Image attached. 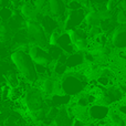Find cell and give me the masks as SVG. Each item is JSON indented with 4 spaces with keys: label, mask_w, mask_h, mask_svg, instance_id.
<instances>
[{
    "label": "cell",
    "mask_w": 126,
    "mask_h": 126,
    "mask_svg": "<svg viewBox=\"0 0 126 126\" xmlns=\"http://www.w3.org/2000/svg\"><path fill=\"white\" fill-rule=\"evenodd\" d=\"M24 2H26V0H10V8H12L13 10L20 9Z\"/></svg>",
    "instance_id": "28"
},
{
    "label": "cell",
    "mask_w": 126,
    "mask_h": 126,
    "mask_svg": "<svg viewBox=\"0 0 126 126\" xmlns=\"http://www.w3.org/2000/svg\"><path fill=\"white\" fill-rule=\"evenodd\" d=\"M26 31L29 38V42L32 43V46L41 47L43 49L49 48L48 35L38 21H27Z\"/></svg>",
    "instance_id": "4"
},
{
    "label": "cell",
    "mask_w": 126,
    "mask_h": 126,
    "mask_svg": "<svg viewBox=\"0 0 126 126\" xmlns=\"http://www.w3.org/2000/svg\"><path fill=\"white\" fill-rule=\"evenodd\" d=\"M10 7V0H0V8L1 7Z\"/></svg>",
    "instance_id": "35"
},
{
    "label": "cell",
    "mask_w": 126,
    "mask_h": 126,
    "mask_svg": "<svg viewBox=\"0 0 126 126\" xmlns=\"http://www.w3.org/2000/svg\"><path fill=\"white\" fill-rule=\"evenodd\" d=\"M39 10H43V8L46 6H48V0H30Z\"/></svg>",
    "instance_id": "27"
},
{
    "label": "cell",
    "mask_w": 126,
    "mask_h": 126,
    "mask_svg": "<svg viewBox=\"0 0 126 126\" xmlns=\"http://www.w3.org/2000/svg\"><path fill=\"white\" fill-rule=\"evenodd\" d=\"M84 23L91 28V27H100L102 23V18L98 11H90L86 13L84 19Z\"/></svg>",
    "instance_id": "17"
},
{
    "label": "cell",
    "mask_w": 126,
    "mask_h": 126,
    "mask_svg": "<svg viewBox=\"0 0 126 126\" xmlns=\"http://www.w3.org/2000/svg\"><path fill=\"white\" fill-rule=\"evenodd\" d=\"M47 50H48L49 54L51 55V58H52L53 62H57L58 60H59V58L64 53L62 51V49L59 48L58 46H49V48L47 49Z\"/></svg>",
    "instance_id": "21"
},
{
    "label": "cell",
    "mask_w": 126,
    "mask_h": 126,
    "mask_svg": "<svg viewBox=\"0 0 126 126\" xmlns=\"http://www.w3.org/2000/svg\"><path fill=\"white\" fill-rule=\"evenodd\" d=\"M21 102L23 104L26 111L29 112V113H34V112L47 106L46 95L35 85H31L29 89L26 90Z\"/></svg>",
    "instance_id": "3"
},
{
    "label": "cell",
    "mask_w": 126,
    "mask_h": 126,
    "mask_svg": "<svg viewBox=\"0 0 126 126\" xmlns=\"http://www.w3.org/2000/svg\"><path fill=\"white\" fill-rule=\"evenodd\" d=\"M73 46L78 51H84L89 47V42H87V39H80L74 42Z\"/></svg>",
    "instance_id": "22"
},
{
    "label": "cell",
    "mask_w": 126,
    "mask_h": 126,
    "mask_svg": "<svg viewBox=\"0 0 126 126\" xmlns=\"http://www.w3.org/2000/svg\"><path fill=\"white\" fill-rule=\"evenodd\" d=\"M26 90L22 86H17V87H12L10 89V93H9V100L11 102H17V101H21L22 97L24 95Z\"/></svg>",
    "instance_id": "19"
},
{
    "label": "cell",
    "mask_w": 126,
    "mask_h": 126,
    "mask_svg": "<svg viewBox=\"0 0 126 126\" xmlns=\"http://www.w3.org/2000/svg\"><path fill=\"white\" fill-rule=\"evenodd\" d=\"M101 32H102L101 27H91L90 31H89V34L90 35H98V34H101Z\"/></svg>",
    "instance_id": "30"
},
{
    "label": "cell",
    "mask_w": 126,
    "mask_h": 126,
    "mask_svg": "<svg viewBox=\"0 0 126 126\" xmlns=\"http://www.w3.org/2000/svg\"><path fill=\"white\" fill-rule=\"evenodd\" d=\"M74 121V115L72 114L71 111L67 110L66 106L60 107L59 113L57 117L54 118L52 125L53 126H72Z\"/></svg>",
    "instance_id": "10"
},
{
    "label": "cell",
    "mask_w": 126,
    "mask_h": 126,
    "mask_svg": "<svg viewBox=\"0 0 126 126\" xmlns=\"http://www.w3.org/2000/svg\"><path fill=\"white\" fill-rule=\"evenodd\" d=\"M8 57V44L0 42V60H4Z\"/></svg>",
    "instance_id": "26"
},
{
    "label": "cell",
    "mask_w": 126,
    "mask_h": 126,
    "mask_svg": "<svg viewBox=\"0 0 126 126\" xmlns=\"http://www.w3.org/2000/svg\"><path fill=\"white\" fill-rule=\"evenodd\" d=\"M39 23L42 26V28L44 29L47 34H51L52 32H54L55 30H58L59 28V22L57 21L53 16H51L50 13H43L41 16L39 20Z\"/></svg>",
    "instance_id": "11"
},
{
    "label": "cell",
    "mask_w": 126,
    "mask_h": 126,
    "mask_svg": "<svg viewBox=\"0 0 126 126\" xmlns=\"http://www.w3.org/2000/svg\"><path fill=\"white\" fill-rule=\"evenodd\" d=\"M60 35H61V32L59 30H55L54 32H52L50 34V38H49V44L50 46H57V42L59 40Z\"/></svg>",
    "instance_id": "23"
},
{
    "label": "cell",
    "mask_w": 126,
    "mask_h": 126,
    "mask_svg": "<svg viewBox=\"0 0 126 126\" xmlns=\"http://www.w3.org/2000/svg\"><path fill=\"white\" fill-rule=\"evenodd\" d=\"M48 13L53 16L54 18H60L65 16V6L63 0H48Z\"/></svg>",
    "instance_id": "12"
},
{
    "label": "cell",
    "mask_w": 126,
    "mask_h": 126,
    "mask_svg": "<svg viewBox=\"0 0 126 126\" xmlns=\"http://www.w3.org/2000/svg\"><path fill=\"white\" fill-rule=\"evenodd\" d=\"M117 22L121 24L126 23V15L124 11H120V12L117 13Z\"/></svg>",
    "instance_id": "31"
},
{
    "label": "cell",
    "mask_w": 126,
    "mask_h": 126,
    "mask_svg": "<svg viewBox=\"0 0 126 126\" xmlns=\"http://www.w3.org/2000/svg\"><path fill=\"white\" fill-rule=\"evenodd\" d=\"M7 26H8L9 30H12L15 32L20 30H23L26 29L27 26V20L22 17V15H19L18 12L15 11V15L11 17V19L7 22Z\"/></svg>",
    "instance_id": "14"
},
{
    "label": "cell",
    "mask_w": 126,
    "mask_h": 126,
    "mask_svg": "<svg viewBox=\"0 0 126 126\" xmlns=\"http://www.w3.org/2000/svg\"><path fill=\"white\" fill-rule=\"evenodd\" d=\"M57 46L62 49L63 52L67 53L69 55L74 53V46H73V43H72L71 38H70L67 32L61 33V35L59 37V40H58V42H57Z\"/></svg>",
    "instance_id": "15"
},
{
    "label": "cell",
    "mask_w": 126,
    "mask_h": 126,
    "mask_svg": "<svg viewBox=\"0 0 126 126\" xmlns=\"http://www.w3.org/2000/svg\"><path fill=\"white\" fill-rule=\"evenodd\" d=\"M111 126H112V125H111Z\"/></svg>",
    "instance_id": "39"
},
{
    "label": "cell",
    "mask_w": 126,
    "mask_h": 126,
    "mask_svg": "<svg viewBox=\"0 0 126 126\" xmlns=\"http://www.w3.org/2000/svg\"><path fill=\"white\" fill-rule=\"evenodd\" d=\"M115 0H109L107 1V3H106V10L107 11H111V10H113L114 9V7H115Z\"/></svg>",
    "instance_id": "32"
},
{
    "label": "cell",
    "mask_w": 126,
    "mask_h": 126,
    "mask_svg": "<svg viewBox=\"0 0 126 126\" xmlns=\"http://www.w3.org/2000/svg\"><path fill=\"white\" fill-rule=\"evenodd\" d=\"M10 59L12 61V64L24 80L30 82L32 85H34L39 81L40 78L35 70V64L28 52L23 50H13L10 54Z\"/></svg>",
    "instance_id": "1"
},
{
    "label": "cell",
    "mask_w": 126,
    "mask_h": 126,
    "mask_svg": "<svg viewBox=\"0 0 126 126\" xmlns=\"http://www.w3.org/2000/svg\"><path fill=\"white\" fill-rule=\"evenodd\" d=\"M28 53L31 57L32 61L34 62V64L44 65V66H51V65L54 63L52 58H51V55L49 54L48 50L41 48V47L31 46L30 48H29Z\"/></svg>",
    "instance_id": "5"
},
{
    "label": "cell",
    "mask_w": 126,
    "mask_h": 126,
    "mask_svg": "<svg viewBox=\"0 0 126 126\" xmlns=\"http://www.w3.org/2000/svg\"><path fill=\"white\" fill-rule=\"evenodd\" d=\"M112 43L116 48H126V26H121L115 29L112 34Z\"/></svg>",
    "instance_id": "13"
},
{
    "label": "cell",
    "mask_w": 126,
    "mask_h": 126,
    "mask_svg": "<svg viewBox=\"0 0 126 126\" xmlns=\"http://www.w3.org/2000/svg\"><path fill=\"white\" fill-rule=\"evenodd\" d=\"M26 1H29V0H26Z\"/></svg>",
    "instance_id": "38"
},
{
    "label": "cell",
    "mask_w": 126,
    "mask_h": 126,
    "mask_svg": "<svg viewBox=\"0 0 126 126\" xmlns=\"http://www.w3.org/2000/svg\"><path fill=\"white\" fill-rule=\"evenodd\" d=\"M97 83L101 86H105L107 87L109 85H111V78L110 76H105V75H101L97 79Z\"/></svg>",
    "instance_id": "25"
},
{
    "label": "cell",
    "mask_w": 126,
    "mask_h": 126,
    "mask_svg": "<svg viewBox=\"0 0 126 126\" xmlns=\"http://www.w3.org/2000/svg\"><path fill=\"white\" fill-rule=\"evenodd\" d=\"M85 16L86 15H85L83 8L78 9V10H70V12L66 15L65 20H64L65 30L70 31V30H74V29L81 27V24L84 22Z\"/></svg>",
    "instance_id": "7"
},
{
    "label": "cell",
    "mask_w": 126,
    "mask_h": 126,
    "mask_svg": "<svg viewBox=\"0 0 126 126\" xmlns=\"http://www.w3.org/2000/svg\"><path fill=\"white\" fill-rule=\"evenodd\" d=\"M117 111L120 112V113L122 114V115L126 118V104H121V105H118Z\"/></svg>",
    "instance_id": "33"
},
{
    "label": "cell",
    "mask_w": 126,
    "mask_h": 126,
    "mask_svg": "<svg viewBox=\"0 0 126 126\" xmlns=\"http://www.w3.org/2000/svg\"><path fill=\"white\" fill-rule=\"evenodd\" d=\"M110 107L106 105H102V104H93L89 107V114H90V120L91 122L97 123L100 121L106 120L109 118L110 115Z\"/></svg>",
    "instance_id": "8"
},
{
    "label": "cell",
    "mask_w": 126,
    "mask_h": 126,
    "mask_svg": "<svg viewBox=\"0 0 126 126\" xmlns=\"http://www.w3.org/2000/svg\"><path fill=\"white\" fill-rule=\"evenodd\" d=\"M20 13L22 15V17L27 20V21H38L39 22L40 18H41V10L37 8L32 2L29 0L26 1L22 7L20 8Z\"/></svg>",
    "instance_id": "9"
},
{
    "label": "cell",
    "mask_w": 126,
    "mask_h": 126,
    "mask_svg": "<svg viewBox=\"0 0 126 126\" xmlns=\"http://www.w3.org/2000/svg\"><path fill=\"white\" fill-rule=\"evenodd\" d=\"M37 83V86L41 90L42 93L46 95V97H49L57 93H62L60 82H58L55 79H52V76H46L42 79L40 78Z\"/></svg>",
    "instance_id": "6"
},
{
    "label": "cell",
    "mask_w": 126,
    "mask_h": 126,
    "mask_svg": "<svg viewBox=\"0 0 126 126\" xmlns=\"http://www.w3.org/2000/svg\"><path fill=\"white\" fill-rule=\"evenodd\" d=\"M72 126H86V123L82 122V121L78 120V118H74L73 124H72Z\"/></svg>",
    "instance_id": "34"
},
{
    "label": "cell",
    "mask_w": 126,
    "mask_h": 126,
    "mask_svg": "<svg viewBox=\"0 0 126 126\" xmlns=\"http://www.w3.org/2000/svg\"><path fill=\"white\" fill-rule=\"evenodd\" d=\"M15 15V10L10 7H1L0 8V20L2 22H8L11 19V17Z\"/></svg>",
    "instance_id": "20"
},
{
    "label": "cell",
    "mask_w": 126,
    "mask_h": 126,
    "mask_svg": "<svg viewBox=\"0 0 126 126\" xmlns=\"http://www.w3.org/2000/svg\"><path fill=\"white\" fill-rule=\"evenodd\" d=\"M9 34H10V30H9L8 26L0 20V39L7 37V35H9Z\"/></svg>",
    "instance_id": "24"
},
{
    "label": "cell",
    "mask_w": 126,
    "mask_h": 126,
    "mask_svg": "<svg viewBox=\"0 0 126 126\" xmlns=\"http://www.w3.org/2000/svg\"><path fill=\"white\" fill-rule=\"evenodd\" d=\"M83 61H84V57H83L81 53H72V54L67 55L66 59V66L67 69L73 70L79 67L80 65L83 64Z\"/></svg>",
    "instance_id": "18"
},
{
    "label": "cell",
    "mask_w": 126,
    "mask_h": 126,
    "mask_svg": "<svg viewBox=\"0 0 126 126\" xmlns=\"http://www.w3.org/2000/svg\"><path fill=\"white\" fill-rule=\"evenodd\" d=\"M21 74L18 72L17 69H13L11 67L9 71L6 72L4 74V81H6V84L8 86H10L11 89L12 87H17L20 85V81H21Z\"/></svg>",
    "instance_id": "16"
},
{
    "label": "cell",
    "mask_w": 126,
    "mask_h": 126,
    "mask_svg": "<svg viewBox=\"0 0 126 126\" xmlns=\"http://www.w3.org/2000/svg\"><path fill=\"white\" fill-rule=\"evenodd\" d=\"M72 1H76V2H79V3H81L82 6L89 4V0H72Z\"/></svg>",
    "instance_id": "36"
},
{
    "label": "cell",
    "mask_w": 126,
    "mask_h": 126,
    "mask_svg": "<svg viewBox=\"0 0 126 126\" xmlns=\"http://www.w3.org/2000/svg\"><path fill=\"white\" fill-rule=\"evenodd\" d=\"M67 7H69L70 10H78V9L83 8L81 3H79V2H76V1H72V0H70V2H69V4H67Z\"/></svg>",
    "instance_id": "29"
},
{
    "label": "cell",
    "mask_w": 126,
    "mask_h": 126,
    "mask_svg": "<svg viewBox=\"0 0 126 126\" xmlns=\"http://www.w3.org/2000/svg\"><path fill=\"white\" fill-rule=\"evenodd\" d=\"M86 126H97V124L96 123H94V122H90V123H87Z\"/></svg>",
    "instance_id": "37"
},
{
    "label": "cell",
    "mask_w": 126,
    "mask_h": 126,
    "mask_svg": "<svg viewBox=\"0 0 126 126\" xmlns=\"http://www.w3.org/2000/svg\"><path fill=\"white\" fill-rule=\"evenodd\" d=\"M86 78L79 72H69L65 73L60 80V86L63 94L69 96H78L85 89Z\"/></svg>",
    "instance_id": "2"
}]
</instances>
